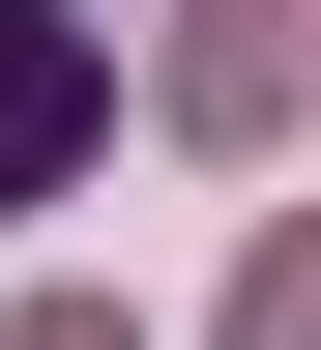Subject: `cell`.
<instances>
[{
	"instance_id": "1",
	"label": "cell",
	"mask_w": 321,
	"mask_h": 350,
	"mask_svg": "<svg viewBox=\"0 0 321 350\" xmlns=\"http://www.w3.org/2000/svg\"><path fill=\"white\" fill-rule=\"evenodd\" d=\"M88 175V0H0V204Z\"/></svg>"
},
{
	"instance_id": "2",
	"label": "cell",
	"mask_w": 321,
	"mask_h": 350,
	"mask_svg": "<svg viewBox=\"0 0 321 350\" xmlns=\"http://www.w3.org/2000/svg\"><path fill=\"white\" fill-rule=\"evenodd\" d=\"M234 350H321V234H263V292H234Z\"/></svg>"
},
{
	"instance_id": "3",
	"label": "cell",
	"mask_w": 321,
	"mask_h": 350,
	"mask_svg": "<svg viewBox=\"0 0 321 350\" xmlns=\"http://www.w3.org/2000/svg\"><path fill=\"white\" fill-rule=\"evenodd\" d=\"M0 350H146V321H117V292H29V321H0Z\"/></svg>"
}]
</instances>
